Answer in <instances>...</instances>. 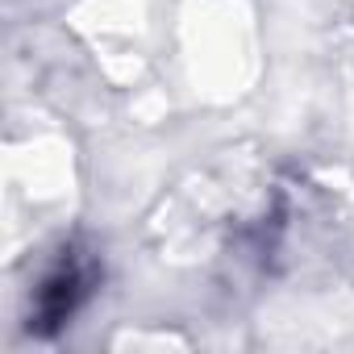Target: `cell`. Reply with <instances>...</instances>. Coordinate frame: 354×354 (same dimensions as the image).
Wrapping results in <instances>:
<instances>
[{"instance_id":"1","label":"cell","mask_w":354,"mask_h":354,"mask_svg":"<svg viewBox=\"0 0 354 354\" xmlns=\"http://www.w3.org/2000/svg\"><path fill=\"white\" fill-rule=\"evenodd\" d=\"M96 283H100V259H96V250L84 246V242H67L59 250V259L46 267V275L38 279L34 296H30V333L55 337L92 300Z\"/></svg>"}]
</instances>
